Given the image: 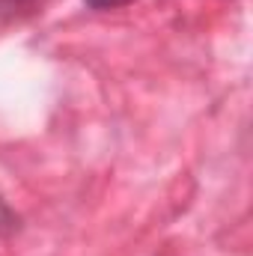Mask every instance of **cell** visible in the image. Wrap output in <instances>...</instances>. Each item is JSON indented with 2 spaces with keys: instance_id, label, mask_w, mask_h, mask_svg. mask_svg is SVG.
Wrapping results in <instances>:
<instances>
[{
  "instance_id": "1",
  "label": "cell",
  "mask_w": 253,
  "mask_h": 256,
  "mask_svg": "<svg viewBox=\"0 0 253 256\" xmlns=\"http://www.w3.org/2000/svg\"><path fill=\"white\" fill-rule=\"evenodd\" d=\"M42 0H0V24H9V21H18V18H27L39 9Z\"/></svg>"
},
{
  "instance_id": "2",
  "label": "cell",
  "mask_w": 253,
  "mask_h": 256,
  "mask_svg": "<svg viewBox=\"0 0 253 256\" xmlns=\"http://www.w3.org/2000/svg\"><path fill=\"white\" fill-rule=\"evenodd\" d=\"M18 226H21V224H18V214H15L12 206L0 196V236H12Z\"/></svg>"
},
{
  "instance_id": "3",
  "label": "cell",
  "mask_w": 253,
  "mask_h": 256,
  "mask_svg": "<svg viewBox=\"0 0 253 256\" xmlns=\"http://www.w3.org/2000/svg\"><path fill=\"white\" fill-rule=\"evenodd\" d=\"M90 9H96V12H110V9H122L128 3H134V0H84Z\"/></svg>"
}]
</instances>
